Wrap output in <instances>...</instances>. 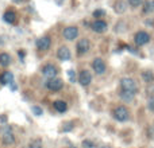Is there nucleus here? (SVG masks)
<instances>
[{
    "instance_id": "nucleus-8",
    "label": "nucleus",
    "mask_w": 154,
    "mask_h": 148,
    "mask_svg": "<svg viewBox=\"0 0 154 148\" xmlns=\"http://www.w3.org/2000/svg\"><path fill=\"white\" fill-rule=\"evenodd\" d=\"M62 86H64V82H62L61 79L53 78L48 82V87H49V90H51V92H58V90L62 89Z\"/></svg>"
},
{
    "instance_id": "nucleus-31",
    "label": "nucleus",
    "mask_w": 154,
    "mask_h": 148,
    "mask_svg": "<svg viewBox=\"0 0 154 148\" xmlns=\"http://www.w3.org/2000/svg\"><path fill=\"white\" fill-rule=\"evenodd\" d=\"M19 57H20V58H23V57H24V53H23V51H19Z\"/></svg>"
},
{
    "instance_id": "nucleus-32",
    "label": "nucleus",
    "mask_w": 154,
    "mask_h": 148,
    "mask_svg": "<svg viewBox=\"0 0 154 148\" xmlns=\"http://www.w3.org/2000/svg\"><path fill=\"white\" fill-rule=\"evenodd\" d=\"M0 121H2V123H4V121H5V116H3L2 119H0Z\"/></svg>"
},
{
    "instance_id": "nucleus-30",
    "label": "nucleus",
    "mask_w": 154,
    "mask_h": 148,
    "mask_svg": "<svg viewBox=\"0 0 154 148\" xmlns=\"http://www.w3.org/2000/svg\"><path fill=\"white\" fill-rule=\"evenodd\" d=\"M68 75H69L70 81L75 82V79H76V74H75V72H73V70H69V72H68Z\"/></svg>"
},
{
    "instance_id": "nucleus-15",
    "label": "nucleus",
    "mask_w": 154,
    "mask_h": 148,
    "mask_svg": "<svg viewBox=\"0 0 154 148\" xmlns=\"http://www.w3.org/2000/svg\"><path fill=\"white\" fill-rule=\"evenodd\" d=\"M12 79H14V75H12V73H10V72H4L2 75H0V82H2L3 85L11 84Z\"/></svg>"
},
{
    "instance_id": "nucleus-6",
    "label": "nucleus",
    "mask_w": 154,
    "mask_h": 148,
    "mask_svg": "<svg viewBox=\"0 0 154 148\" xmlns=\"http://www.w3.org/2000/svg\"><path fill=\"white\" fill-rule=\"evenodd\" d=\"M92 69L96 72V74H103L106 72V64L101 58H96L92 62Z\"/></svg>"
},
{
    "instance_id": "nucleus-23",
    "label": "nucleus",
    "mask_w": 154,
    "mask_h": 148,
    "mask_svg": "<svg viewBox=\"0 0 154 148\" xmlns=\"http://www.w3.org/2000/svg\"><path fill=\"white\" fill-rule=\"evenodd\" d=\"M31 111H32V113H34L35 116H42V114H43L42 109H41L39 106H32V108H31Z\"/></svg>"
},
{
    "instance_id": "nucleus-4",
    "label": "nucleus",
    "mask_w": 154,
    "mask_h": 148,
    "mask_svg": "<svg viewBox=\"0 0 154 148\" xmlns=\"http://www.w3.org/2000/svg\"><path fill=\"white\" fill-rule=\"evenodd\" d=\"M89 47H91L89 40L85 39V38H82V39H80L79 42H77V46H76V49H77V54H79V55H82V54L88 53Z\"/></svg>"
},
{
    "instance_id": "nucleus-26",
    "label": "nucleus",
    "mask_w": 154,
    "mask_h": 148,
    "mask_svg": "<svg viewBox=\"0 0 154 148\" xmlns=\"http://www.w3.org/2000/svg\"><path fill=\"white\" fill-rule=\"evenodd\" d=\"M147 136H149L150 139H154V125L149 127V129H147Z\"/></svg>"
},
{
    "instance_id": "nucleus-19",
    "label": "nucleus",
    "mask_w": 154,
    "mask_h": 148,
    "mask_svg": "<svg viewBox=\"0 0 154 148\" xmlns=\"http://www.w3.org/2000/svg\"><path fill=\"white\" fill-rule=\"evenodd\" d=\"M142 12L143 13H152L154 12V0H147L145 3L143 8H142Z\"/></svg>"
},
{
    "instance_id": "nucleus-13",
    "label": "nucleus",
    "mask_w": 154,
    "mask_h": 148,
    "mask_svg": "<svg viewBox=\"0 0 154 148\" xmlns=\"http://www.w3.org/2000/svg\"><path fill=\"white\" fill-rule=\"evenodd\" d=\"M114 10L116 13H123L127 10V4H126V1H123V0H118L114 4Z\"/></svg>"
},
{
    "instance_id": "nucleus-25",
    "label": "nucleus",
    "mask_w": 154,
    "mask_h": 148,
    "mask_svg": "<svg viewBox=\"0 0 154 148\" xmlns=\"http://www.w3.org/2000/svg\"><path fill=\"white\" fill-rule=\"evenodd\" d=\"M106 15V12H104V10H96L95 12H93V18H101V16Z\"/></svg>"
},
{
    "instance_id": "nucleus-22",
    "label": "nucleus",
    "mask_w": 154,
    "mask_h": 148,
    "mask_svg": "<svg viewBox=\"0 0 154 148\" xmlns=\"http://www.w3.org/2000/svg\"><path fill=\"white\" fill-rule=\"evenodd\" d=\"M29 148H42V140H41V139H35V140H32L31 143H30Z\"/></svg>"
},
{
    "instance_id": "nucleus-2",
    "label": "nucleus",
    "mask_w": 154,
    "mask_h": 148,
    "mask_svg": "<svg viewBox=\"0 0 154 148\" xmlns=\"http://www.w3.org/2000/svg\"><path fill=\"white\" fill-rule=\"evenodd\" d=\"M114 117H115V120H118V121H120V123L127 121L128 117H130L128 109L126 108V106H118V108L114 109Z\"/></svg>"
},
{
    "instance_id": "nucleus-10",
    "label": "nucleus",
    "mask_w": 154,
    "mask_h": 148,
    "mask_svg": "<svg viewBox=\"0 0 154 148\" xmlns=\"http://www.w3.org/2000/svg\"><path fill=\"white\" fill-rule=\"evenodd\" d=\"M91 28H92L95 32H104L107 30V23L104 20L97 19V20H95L92 24H91Z\"/></svg>"
},
{
    "instance_id": "nucleus-20",
    "label": "nucleus",
    "mask_w": 154,
    "mask_h": 148,
    "mask_svg": "<svg viewBox=\"0 0 154 148\" xmlns=\"http://www.w3.org/2000/svg\"><path fill=\"white\" fill-rule=\"evenodd\" d=\"M142 79H143L146 84H153V82H154V74H153V72H149V70L143 72V73H142Z\"/></svg>"
},
{
    "instance_id": "nucleus-5",
    "label": "nucleus",
    "mask_w": 154,
    "mask_h": 148,
    "mask_svg": "<svg viewBox=\"0 0 154 148\" xmlns=\"http://www.w3.org/2000/svg\"><path fill=\"white\" fill-rule=\"evenodd\" d=\"M77 35H79V28L77 27H66V28L64 30V38L66 40H73L77 38Z\"/></svg>"
},
{
    "instance_id": "nucleus-24",
    "label": "nucleus",
    "mask_w": 154,
    "mask_h": 148,
    "mask_svg": "<svg viewBox=\"0 0 154 148\" xmlns=\"http://www.w3.org/2000/svg\"><path fill=\"white\" fill-rule=\"evenodd\" d=\"M128 4H130L133 8H137L142 4V0H128Z\"/></svg>"
},
{
    "instance_id": "nucleus-11",
    "label": "nucleus",
    "mask_w": 154,
    "mask_h": 148,
    "mask_svg": "<svg viewBox=\"0 0 154 148\" xmlns=\"http://www.w3.org/2000/svg\"><path fill=\"white\" fill-rule=\"evenodd\" d=\"M42 73H43V75L45 77L53 79L54 77L57 75V69H56V66H53V65H46V66H43Z\"/></svg>"
},
{
    "instance_id": "nucleus-28",
    "label": "nucleus",
    "mask_w": 154,
    "mask_h": 148,
    "mask_svg": "<svg viewBox=\"0 0 154 148\" xmlns=\"http://www.w3.org/2000/svg\"><path fill=\"white\" fill-rule=\"evenodd\" d=\"M82 147H84V148H92L93 143H92V141H89V140H84V141H82Z\"/></svg>"
},
{
    "instance_id": "nucleus-27",
    "label": "nucleus",
    "mask_w": 154,
    "mask_h": 148,
    "mask_svg": "<svg viewBox=\"0 0 154 148\" xmlns=\"http://www.w3.org/2000/svg\"><path fill=\"white\" fill-rule=\"evenodd\" d=\"M147 108H149L152 112H154V97H152L149 100V102H147Z\"/></svg>"
},
{
    "instance_id": "nucleus-17",
    "label": "nucleus",
    "mask_w": 154,
    "mask_h": 148,
    "mask_svg": "<svg viewBox=\"0 0 154 148\" xmlns=\"http://www.w3.org/2000/svg\"><path fill=\"white\" fill-rule=\"evenodd\" d=\"M54 108L57 109V112H60V113H64V112H66L68 105H66V102H65V101L57 100L56 102H54Z\"/></svg>"
},
{
    "instance_id": "nucleus-9",
    "label": "nucleus",
    "mask_w": 154,
    "mask_h": 148,
    "mask_svg": "<svg viewBox=\"0 0 154 148\" xmlns=\"http://www.w3.org/2000/svg\"><path fill=\"white\" fill-rule=\"evenodd\" d=\"M51 45V40L49 37H43V38H39V39L37 40V47L38 50H49V47H50Z\"/></svg>"
},
{
    "instance_id": "nucleus-29",
    "label": "nucleus",
    "mask_w": 154,
    "mask_h": 148,
    "mask_svg": "<svg viewBox=\"0 0 154 148\" xmlns=\"http://www.w3.org/2000/svg\"><path fill=\"white\" fill-rule=\"evenodd\" d=\"M73 128V124L72 123H68V124H65V127L62 128V131H64V132H68V131H70Z\"/></svg>"
},
{
    "instance_id": "nucleus-3",
    "label": "nucleus",
    "mask_w": 154,
    "mask_h": 148,
    "mask_svg": "<svg viewBox=\"0 0 154 148\" xmlns=\"http://www.w3.org/2000/svg\"><path fill=\"white\" fill-rule=\"evenodd\" d=\"M134 42H135L137 46H143L150 42V35L145 31H138L134 35Z\"/></svg>"
},
{
    "instance_id": "nucleus-34",
    "label": "nucleus",
    "mask_w": 154,
    "mask_h": 148,
    "mask_svg": "<svg viewBox=\"0 0 154 148\" xmlns=\"http://www.w3.org/2000/svg\"><path fill=\"white\" fill-rule=\"evenodd\" d=\"M69 148H76V147H69Z\"/></svg>"
},
{
    "instance_id": "nucleus-7",
    "label": "nucleus",
    "mask_w": 154,
    "mask_h": 148,
    "mask_svg": "<svg viewBox=\"0 0 154 148\" xmlns=\"http://www.w3.org/2000/svg\"><path fill=\"white\" fill-rule=\"evenodd\" d=\"M91 81H92V75H91V73L88 72V70H82L79 75V82L82 85V86H88V85L91 84Z\"/></svg>"
},
{
    "instance_id": "nucleus-12",
    "label": "nucleus",
    "mask_w": 154,
    "mask_h": 148,
    "mask_svg": "<svg viewBox=\"0 0 154 148\" xmlns=\"http://www.w3.org/2000/svg\"><path fill=\"white\" fill-rule=\"evenodd\" d=\"M57 57H58V59H61V61H69L70 50L68 47H65V46H62V47H60L58 51H57Z\"/></svg>"
},
{
    "instance_id": "nucleus-14",
    "label": "nucleus",
    "mask_w": 154,
    "mask_h": 148,
    "mask_svg": "<svg viewBox=\"0 0 154 148\" xmlns=\"http://www.w3.org/2000/svg\"><path fill=\"white\" fill-rule=\"evenodd\" d=\"M3 19H4V22H7V23L14 24V23H16V13L14 12V11H7V12L4 13V16H3Z\"/></svg>"
},
{
    "instance_id": "nucleus-18",
    "label": "nucleus",
    "mask_w": 154,
    "mask_h": 148,
    "mask_svg": "<svg viewBox=\"0 0 154 148\" xmlns=\"http://www.w3.org/2000/svg\"><path fill=\"white\" fill-rule=\"evenodd\" d=\"M120 98H122L123 101H126V102H130V101H133L134 100V93H131V92H127V90H122L120 92Z\"/></svg>"
},
{
    "instance_id": "nucleus-21",
    "label": "nucleus",
    "mask_w": 154,
    "mask_h": 148,
    "mask_svg": "<svg viewBox=\"0 0 154 148\" xmlns=\"http://www.w3.org/2000/svg\"><path fill=\"white\" fill-rule=\"evenodd\" d=\"M10 64H11V57L8 55V54H5V53L0 54V65L5 67V66H8Z\"/></svg>"
},
{
    "instance_id": "nucleus-16",
    "label": "nucleus",
    "mask_w": 154,
    "mask_h": 148,
    "mask_svg": "<svg viewBox=\"0 0 154 148\" xmlns=\"http://www.w3.org/2000/svg\"><path fill=\"white\" fill-rule=\"evenodd\" d=\"M14 141H15V138H14V135L11 133V129H8L7 132L3 133V143H4L5 146H8V144H12Z\"/></svg>"
},
{
    "instance_id": "nucleus-33",
    "label": "nucleus",
    "mask_w": 154,
    "mask_h": 148,
    "mask_svg": "<svg viewBox=\"0 0 154 148\" xmlns=\"http://www.w3.org/2000/svg\"><path fill=\"white\" fill-rule=\"evenodd\" d=\"M14 1H16V3H20V1H23V0H14Z\"/></svg>"
},
{
    "instance_id": "nucleus-1",
    "label": "nucleus",
    "mask_w": 154,
    "mask_h": 148,
    "mask_svg": "<svg viewBox=\"0 0 154 148\" xmlns=\"http://www.w3.org/2000/svg\"><path fill=\"white\" fill-rule=\"evenodd\" d=\"M120 86H122V90H127V92H131V93H134V94L138 92V85H137V82L134 81L133 78H128V77L122 78Z\"/></svg>"
}]
</instances>
